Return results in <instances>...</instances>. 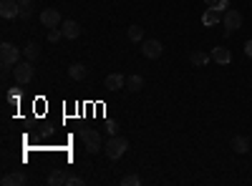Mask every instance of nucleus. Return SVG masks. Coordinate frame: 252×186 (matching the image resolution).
<instances>
[{"label": "nucleus", "mask_w": 252, "mask_h": 186, "mask_svg": "<svg viewBox=\"0 0 252 186\" xmlns=\"http://www.w3.org/2000/svg\"><path fill=\"white\" fill-rule=\"evenodd\" d=\"M126 149H129V141H126L124 136H116V134L106 141V146H103V151H106V156H109L111 161L121 159V156L126 153Z\"/></svg>", "instance_id": "1"}, {"label": "nucleus", "mask_w": 252, "mask_h": 186, "mask_svg": "<svg viewBox=\"0 0 252 186\" xmlns=\"http://www.w3.org/2000/svg\"><path fill=\"white\" fill-rule=\"evenodd\" d=\"M81 141L86 144V151H88V153H98V151L103 149L101 136H98L96 128H81Z\"/></svg>", "instance_id": "2"}, {"label": "nucleus", "mask_w": 252, "mask_h": 186, "mask_svg": "<svg viewBox=\"0 0 252 186\" xmlns=\"http://www.w3.org/2000/svg\"><path fill=\"white\" fill-rule=\"evenodd\" d=\"M0 61H3V70H8L10 66H16L18 61H20V51L13 46V43H3V46H0Z\"/></svg>", "instance_id": "3"}, {"label": "nucleus", "mask_w": 252, "mask_h": 186, "mask_svg": "<svg viewBox=\"0 0 252 186\" xmlns=\"http://www.w3.org/2000/svg\"><path fill=\"white\" fill-rule=\"evenodd\" d=\"M222 25H225V33H227V35L234 33V31H240V28H242V13L234 10V8H230L225 16H222Z\"/></svg>", "instance_id": "4"}, {"label": "nucleus", "mask_w": 252, "mask_h": 186, "mask_svg": "<svg viewBox=\"0 0 252 186\" xmlns=\"http://www.w3.org/2000/svg\"><path fill=\"white\" fill-rule=\"evenodd\" d=\"M13 76H16V83H20V85L31 83V78H33V66H31V61H18L16 66H13Z\"/></svg>", "instance_id": "5"}, {"label": "nucleus", "mask_w": 252, "mask_h": 186, "mask_svg": "<svg viewBox=\"0 0 252 186\" xmlns=\"http://www.w3.org/2000/svg\"><path fill=\"white\" fill-rule=\"evenodd\" d=\"M141 53L146 55V58H159L161 53H164V46L156 40V38H152V40H141Z\"/></svg>", "instance_id": "6"}, {"label": "nucleus", "mask_w": 252, "mask_h": 186, "mask_svg": "<svg viewBox=\"0 0 252 186\" xmlns=\"http://www.w3.org/2000/svg\"><path fill=\"white\" fill-rule=\"evenodd\" d=\"M40 23L46 25V28H61L63 18H61V13H58L56 8H46L40 13Z\"/></svg>", "instance_id": "7"}, {"label": "nucleus", "mask_w": 252, "mask_h": 186, "mask_svg": "<svg viewBox=\"0 0 252 186\" xmlns=\"http://www.w3.org/2000/svg\"><path fill=\"white\" fill-rule=\"evenodd\" d=\"M0 16H3L5 20L18 18L20 16V3L18 0H3V3H0Z\"/></svg>", "instance_id": "8"}, {"label": "nucleus", "mask_w": 252, "mask_h": 186, "mask_svg": "<svg viewBox=\"0 0 252 186\" xmlns=\"http://www.w3.org/2000/svg\"><path fill=\"white\" fill-rule=\"evenodd\" d=\"M103 88L106 91H118V88H126V76H121V73H111V76H106V81H103Z\"/></svg>", "instance_id": "9"}, {"label": "nucleus", "mask_w": 252, "mask_h": 186, "mask_svg": "<svg viewBox=\"0 0 252 186\" xmlns=\"http://www.w3.org/2000/svg\"><path fill=\"white\" fill-rule=\"evenodd\" d=\"M61 31H63V38L76 40V38L81 35V25H78L76 20H63V23H61Z\"/></svg>", "instance_id": "10"}, {"label": "nucleus", "mask_w": 252, "mask_h": 186, "mask_svg": "<svg viewBox=\"0 0 252 186\" xmlns=\"http://www.w3.org/2000/svg\"><path fill=\"white\" fill-rule=\"evenodd\" d=\"M212 61L219 63V66L232 63V53H230V48H214V51H212Z\"/></svg>", "instance_id": "11"}, {"label": "nucleus", "mask_w": 252, "mask_h": 186, "mask_svg": "<svg viewBox=\"0 0 252 186\" xmlns=\"http://www.w3.org/2000/svg\"><path fill=\"white\" fill-rule=\"evenodd\" d=\"M232 151L234 153H247L250 151V138L247 136H234L232 138Z\"/></svg>", "instance_id": "12"}, {"label": "nucleus", "mask_w": 252, "mask_h": 186, "mask_svg": "<svg viewBox=\"0 0 252 186\" xmlns=\"http://www.w3.org/2000/svg\"><path fill=\"white\" fill-rule=\"evenodd\" d=\"M222 20V16H219V10L217 8H207L204 10V16H202V25H217Z\"/></svg>", "instance_id": "13"}, {"label": "nucleus", "mask_w": 252, "mask_h": 186, "mask_svg": "<svg viewBox=\"0 0 252 186\" xmlns=\"http://www.w3.org/2000/svg\"><path fill=\"white\" fill-rule=\"evenodd\" d=\"M28 179H25V174L23 171H16V174H8V176H3V186H23Z\"/></svg>", "instance_id": "14"}, {"label": "nucleus", "mask_w": 252, "mask_h": 186, "mask_svg": "<svg viewBox=\"0 0 252 186\" xmlns=\"http://www.w3.org/2000/svg\"><path fill=\"white\" fill-rule=\"evenodd\" d=\"M68 76H71L73 81H83V78L88 76V70H86L83 63H73V66L68 68Z\"/></svg>", "instance_id": "15"}, {"label": "nucleus", "mask_w": 252, "mask_h": 186, "mask_svg": "<svg viewBox=\"0 0 252 186\" xmlns=\"http://www.w3.org/2000/svg\"><path fill=\"white\" fill-rule=\"evenodd\" d=\"M126 88H129V91H134V93H136V91H141V88H144V78H141L139 73L129 76V78H126Z\"/></svg>", "instance_id": "16"}, {"label": "nucleus", "mask_w": 252, "mask_h": 186, "mask_svg": "<svg viewBox=\"0 0 252 186\" xmlns=\"http://www.w3.org/2000/svg\"><path fill=\"white\" fill-rule=\"evenodd\" d=\"M66 174H63V169H53L51 171V176H48V184L51 186H61V184H66Z\"/></svg>", "instance_id": "17"}, {"label": "nucleus", "mask_w": 252, "mask_h": 186, "mask_svg": "<svg viewBox=\"0 0 252 186\" xmlns=\"http://www.w3.org/2000/svg\"><path fill=\"white\" fill-rule=\"evenodd\" d=\"M126 35H129V40L141 43V40H144V28H141V25H131L129 31H126Z\"/></svg>", "instance_id": "18"}, {"label": "nucleus", "mask_w": 252, "mask_h": 186, "mask_svg": "<svg viewBox=\"0 0 252 186\" xmlns=\"http://www.w3.org/2000/svg\"><path fill=\"white\" fill-rule=\"evenodd\" d=\"M210 61H212V53H202V51L192 53V63H194V66H207Z\"/></svg>", "instance_id": "19"}, {"label": "nucleus", "mask_w": 252, "mask_h": 186, "mask_svg": "<svg viewBox=\"0 0 252 186\" xmlns=\"http://www.w3.org/2000/svg\"><path fill=\"white\" fill-rule=\"evenodd\" d=\"M23 53H25V61H31V63H33V61L38 58V55H40V48L36 46V43H28Z\"/></svg>", "instance_id": "20"}, {"label": "nucleus", "mask_w": 252, "mask_h": 186, "mask_svg": "<svg viewBox=\"0 0 252 186\" xmlns=\"http://www.w3.org/2000/svg\"><path fill=\"white\" fill-rule=\"evenodd\" d=\"M139 184H141V179L136 174H129V176H124L121 181H118V186H139Z\"/></svg>", "instance_id": "21"}, {"label": "nucleus", "mask_w": 252, "mask_h": 186, "mask_svg": "<svg viewBox=\"0 0 252 186\" xmlns=\"http://www.w3.org/2000/svg\"><path fill=\"white\" fill-rule=\"evenodd\" d=\"M61 38H63V31H61V28H51V31H48V40H51V43H58Z\"/></svg>", "instance_id": "22"}, {"label": "nucleus", "mask_w": 252, "mask_h": 186, "mask_svg": "<svg viewBox=\"0 0 252 186\" xmlns=\"http://www.w3.org/2000/svg\"><path fill=\"white\" fill-rule=\"evenodd\" d=\"M66 186H83V179H81V176H68V179H66Z\"/></svg>", "instance_id": "23"}, {"label": "nucleus", "mask_w": 252, "mask_h": 186, "mask_svg": "<svg viewBox=\"0 0 252 186\" xmlns=\"http://www.w3.org/2000/svg\"><path fill=\"white\" fill-rule=\"evenodd\" d=\"M18 18H23V20L31 18V5H20V16Z\"/></svg>", "instance_id": "24"}, {"label": "nucleus", "mask_w": 252, "mask_h": 186, "mask_svg": "<svg viewBox=\"0 0 252 186\" xmlns=\"http://www.w3.org/2000/svg\"><path fill=\"white\" fill-rule=\"evenodd\" d=\"M214 8H217L219 13H227V10H230V0H219V3H217Z\"/></svg>", "instance_id": "25"}, {"label": "nucleus", "mask_w": 252, "mask_h": 186, "mask_svg": "<svg viewBox=\"0 0 252 186\" xmlns=\"http://www.w3.org/2000/svg\"><path fill=\"white\" fill-rule=\"evenodd\" d=\"M245 53H247L250 58H252V40H247V43H245Z\"/></svg>", "instance_id": "26"}, {"label": "nucleus", "mask_w": 252, "mask_h": 186, "mask_svg": "<svg viewBox=\"0 0 252 186\" xmlns=\"http://www.w3.org/2000/svg\"><path fill=\"white\" fill-rule=\"evenodd\" d=\"M204 3H207V5H210V8H214V5L219 3V0H204Z\"/></svg>", "instance_id": "27"}, {"label": "nucleus", "mask_w": 252, "mask_h": 186, "mask_svg": "<svg viewBox=\"0 0 252 186\" xmlns=\"http://www.w3.org/2000/svg\"><path fill=\"white\" fill-rule=\"evenodd\" d=\"M18 3H20V5H31V3H33V0H18Z\"/></svg>", "instance_id": "28"}]
</instances>
